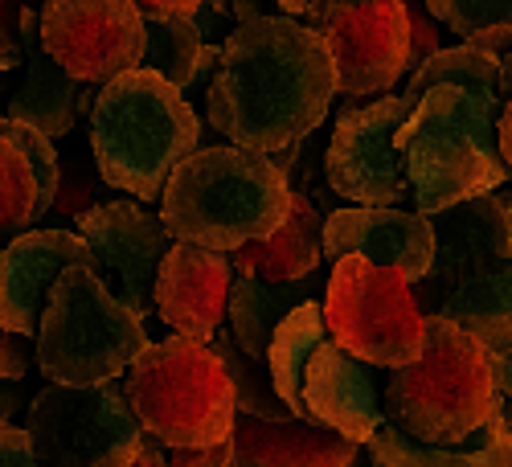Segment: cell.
Masks as SVG:
<instances>
[{"label":"cell","instance_id":"1","mask_svg":"<svg viewBox=\"0 0 512 467\" xmlns=\"http://www.w3.org/2000/svg\"><path fill=\"white\" fill-rule=\"evenodd\" d=\"M336 70L324 37L291 17H254L234 25L209 74L205 119L226 144L275 156L304 144L328 119Z\"/></svg>","mask_w":512,"mask_h":467},{"label":"cell","instance_id":"2","mask_svg":"<svg viewBox=\"0 0 512 467\" xmlns=\"http://www.w3.org/2000/svg\"><path fill=\"white\" fill-rule=\"evenodd\" d=\"M291 205V181L271 156L234 144L189 152L160 189V226L173 242L234 254L275 234Z\"/></svg>","mask_w":512,"mask_h":467},{"label":"cell","instance_id":"3","mask_svg":"<svg viewBox=\"0 0 512 467\" xmlns=\"http://www.w3.org/2000/svg\"><path fill=\"white\" fill-rule=\"evenodd\" d=\"M91 156L103 185L132 193V201H160L173 168L201 148V119L189 99L152 70H127L91 99Z\"/></svg>","mask_w":512,"mask_h":467},{"label":"cell","instance_id":"4","mask_svg":"<svg viewBox=\"0 0 512 467\" xmlns=\"http://www.w3.org/2000/svg\"><path fill=\"white\" fill-rule=\"evenodd\" d=\"M492 119L496 111L488 103L455 87H431L414 99L394 132L414 214L435 218L459 201L508 185V168L500 164L492 140Z\"/></svg>","mask_w":512,"mask_h":467},{"label":"cell","instance_id":"5","mask_svg":"<svg viewBox=\"0 0 512 467\" xmlns=\"http://www.w3.org/2000/svg\"><path fill=\"white\" fill-rule=\"evenodd\" d=\"M488 406V353L455 324L426 316L418 357L390 369V381L381 386V414L414 443L459 447L484 427Z\"/></svg>","mask_w":512,"mask_h":467},{"label":"cell","instance_id":"6","mask_svg":"<svg viewBox=\"0 0 512 467\" xmlns=\"http://www.w3.org/2000/svg\"><path fill=\"white\" fill-rule=\"evenodd\" d=\"M119 386L136 427L164 447H218L234 431L230 377L209 345L189 336L173 332L164 341H148Z\"/></svg>","mask_w":512,"mask_h":467},{"label":"cell","instance_id":"7","mask_svg":"<svg viewBox=\"0 0 512 467\" xmlns=\"http://www.w3.org/2000/svg\"><path fill=\"white\" fill-rule=\"evenodd\" d=\"M33 341L37 373L50 386H103L127 373L148 328L91 267H66L46 291Z\"/></svg>","mask_w":512,"mask_h":467},{"label":"cell","instance_id":"8","mask_svg":"<svg viewBox=\"0 0 512 467\" xmlns=\"http://www.w3.org/2000/svg\"><path fill=\"white\" fill-rule=\"evenodd\" d=\"M324 332L328 341L369 369H402L422 349V312L410 283L398 271L373 267L357 254L332 263L324 283Z\"/></svg>","mask_w":512,"mask_h":467},{"label":"cell","instance_id":"9","mask_svg":"<svg viewBox=\"0 0 512 467\" xmlns=\"http://www.w3.org/2000/svg\"><path fill=\"white\" fill-rule=\"evenodd\" d=\"M21 431L33 443L37 467H136L144 439L119 381L41 386Z\"/></svg>","mask_w":512,"mask_h":467},{"label":"cell","instance_id":"10","mask_svg":"<svg viewBox=\"0 0 512 467\" xmlns=\"http://www.w3.org/2000/svg\"><path fill=\"white\" fill-rule=\"evenodd\" d=\"M300 21L324 37L336 70V95L365 103L369 95L394 91L410 70V21L402 0H312Z\"/></svg>","mask_w":512,"mask_h":467},{"label":"cell","instance_id":"11","mask_svg":"<svg viewBox=\"0 0 512 467\" xmlns=\"http://www.w3.org/2000/svg\"><path fill=\"white\" fill-rule=\"evenodd\" d=\"M37 46L78 87L140 70L144 13L132 0H46L37 13Z\"/></svg>","mask_w":512,"mask_h":467},{"label":"cell","instance_id":"12","mask_svg":"<svg viewBox=\"0 0 512 467\" xmlns=\"http://www.w3.org/2000/svg\"><path fill=\"white\" fill-rule=\"evenodd\" d=\"M410 107V95H381L336 119L332 140L324 148V181L332 193L353 205L402 209L410 189L402 152L394 148V132L410 115Z\"/></svg>","mask_w":512,"mask_h":467},{"label":"cell","instance_id":"13","mask_svg":"<svg viewBox=\"0 0 512 467\" xmlns=\"http://www.w3.org/2000/svg\"><path fill=\"white\" fill-rule=\"evenodd\" d=\"M275 398L287 406L291 418L332 431L340 439H349L353 447H361L377 431V422L386 418L381 414V390L373 381V369L353 361L349 353H340L328 341V332L279 381Z\"/></svg>","mask_w":512,"mask_h":467},{"label":"cell","instance_id":"14","mask_svg":"<svg viewBox=\"0 0 512 467\" xmlns=\"http://www.w3.org/2000/svg\"><path fill=\"white\" fill-rule=\"evenodd\" d=\"M78 238L87 242L95 275L111 287L115 300H123L140 320L152 316V279L173 238L164 234L160 218L140 201H103L82 209L74 218Z\"/></svg>","mask_w":512,"mask_h":467},{"label":"cell","instance_id":"15","mask_svg":"<svg viewBox=\"0 0 512 467\" xmlns=\"http://www.w3.org/2000/svg\"><path fill=\"white\" fill-rule=\"evenodd\" d=\"M435 234V259L426 279L410 287L422 316H435L439 300L480 271L512 263V218H508V193H484L472 201H459L431 218Z\"/></svg>","mask_w":512,"mask_h":467},{"label":"cell","instance_id":"16","mask_svg":"<svg viewBox=\"0 0 512 467\" xmlns=\"http://www.w3.org/2000/svg\"><path fill=\"white\" fill-rule=\"evenodd\" d=\"M345 254L398 271L414 287L418 279H426L435 259L431 218L414 214V209H377V205L328 209L320 226V259L336 263Z\"/></svg>","mask_w":512,"mask_h":467},{"label":"cell","instance_id":"17","mask_svg":"<svg viewBox=\"0 0 512 467\" xmlns=\"http://www.w3.org/2000/svg\"><path fill=\"white\" fill-rule=\"evenodd\" d=\"M230 259L201 246L173 242L152 279V312L189 341H209L226 324V300H230Z\"/></svg>","mask_w":512,"mask_h":467},{"label":"cell","instance_id":"18","mask_svg":"<svg viewBox=\"0 0 512 467\" xmlns=\"http://www.w3.org/2000/svg\"><path fill=\"white\" fill-rule=\"evenodd\" d=\"M66 267H95L74 230H25L0 250V328L33 341L50 283Z\"/></svg>","mask_w":512,"mask_h":467},{"label":"cell","instance_id":"19","mask_svg":"<svg viewBox=\"0 0 512 467\" xmlns=\"http://www.w3.org/2000/svg\"><path fill=\"white\" fill-rule=\"evenodd\" d=\"M17 46L25 58V82L17 87V95L9 99V107H0V119L21 123L29 132L46 136V140H62L74 132L78 123V82L66 78L37 46V9H25L17 17Z\"/></svg>","mask_w":512,"mask_h":467},{"label":"cell","instance_id":"20","mask_svg":"<svg viewBox=\"0 0 512 467\" xmlns=\"http://www.w3.org/2000/svg\"><path fill=\"white\" fill-rule=\"evenodd\" d=\"M353 455L349 439L300 418L263 422L238 414L230 431V467H345Z\"/></svg>","mask_w":512,"mask_h":467},{"label":"cell","instance_id":"21","mask_svg":"<svg viewBox=\"0 0 512 467\" xmlns=\"http://www.w3.org/2000/svg\"><path fill=\"white\" fill-rule=\"evenodd\" d=\"M320 226H324V214L312 205V197L304 189H291L283 226L275 234H267L263 242H250V246L226 254L230 271L238 279H259V283L308 279L320 267Z\"/></svg>","mask_w":512,"mask_h":467},{"label":"cell","instance_id":"22","mask_svg":"<svg viewBox=\"0 0 512 467\" xmlns=\"http://www.w3.org/2000/svg\"><path fill=\"white\" fill-rule=\"evenodd\" d=\"M435 316L467 332L488 357L512 353V263H500L451 287Z\"/></svg>","mask_w":512,"mask_h":467},{"label":"cell","instance_id":"23","mask_svg":"<svg viewBox=\"0 0 512 467\" xmlns=\"http://www.w3.org/2000/svg\"><path fill=\"white\" fill-rule=\"evenodd\" d=\"M316 275L295 279V283H259V279H238L230 283V300H226V332L238 345V353L254 365H263L267 341L279 328V320L300 308L304 300H316Z\"/></svg>","mask_w":512,"mask_h":467},{"label":"cell","instance_id":"24","mask_svg":"<svg viewBox=\"0 0 512 467\" xmlns=\"http://www.w3.org/2000/svg\"><path fill=\"white\" fill-rule=\"evenodd\" d=\"M369 467H512V443H492L476 431L459 447H431L402 435L390 418L377 422V431L361 443Z\"/></svg>","mask_w":512,"mask_h":467},{"label":"cell","instance_id":"25","mask_svg":"<svg viewBox=\"0 0 512 467\" xmlns=\"http://www.w3.org/2000/svg\"><path fill=\"white\" fill-rule=\"evenodd\" d=\"M431 87L467 91V95H476L480 103H488L492 111L508 103L504 91H500V58L488 54V50L467 46V41H459V46H443V50H435L426 62H418L402 95L418 99L422 91H431Z\"/></svg>","mask_w":512,"mask_h":467},{"label":"cell","instance_id":"26","mask_svg":"<svg viewBox=\"0 0 512 467\" xmlns=\"http://www.w3.org/2000/svg\"><path fill=\"white\" fill-rule=\"evenodd\" d=\"M201 33L189 17H144V70L160 74L168 87L189 91L201 66Z\"/></svg>","mask_w":512,"mask_h":467},{"label":"cell","instance_id":"27","mask_svg":"<svg viewBox=\"0 0 512 467\" xmlns=\"http://www.w3.org/2000/svg\"><path fill=\"white\" fill-rule=\"evenodd\" d=\"M209 353L218 357V365L226 369V377H230V390H234V414H246V418H263V422H283V418H291L287 414V406L275 398V390H271V377H267V369L263 365H254V361H246L242 353H238V345L230 341V332L226 328H218L209 336Z\"/></svg>","mask_w":512,"mask_h":467},{"label":"cell","instance_id":"28","mask_svg":"<svg viewBox=\"0 0 512 467\" xmlns=\"http://www.w3.org/2000/svg\"><path fill=\"white\" fill-rule=\"evenodd\" d=\"M0 136H5V140L21 152V160H25V168H29V177H33V193H37L33 214H37V222H41V218L50 214L54 193H58V181H62V160H58V148H54V140L29 132V127H21V123H9V119H0Z\"/></svg>","mask_w":512,"mask_h":467},{"label":"cell","instance_id":"29","mask_svg":"<svg viewBox=\"0 0 512 467\" xmlns=\"http://www.w3.org/2000/svg\"><path fill=\"white\" fill-rule=\"evenodd\" d=\"M33 177L21 160V152L0 136V234L5 238H17L25 230L37 226V214H33Z\"/></svg>","mask_w":512,"mask_h":467},{"label":"cell","instance_id":"30","mask_svg":"<svg viewBox=\"0 0 512 467\" xmlns=\"http://www.w3.org/2000/svg\"><path fill=\"white\" fill-rule=\"evenodd\" d=\"M431 21L447 25L459 41L512 29V0H422Z\"/></svg>","mask_w":512,"mask_h":467},{"label":"cell","instance_id":"31","mask_svg":"<svg viewBox=\"0 0 512 467\" xmlns=\"http://www.w3.org/2000/svg\"><path fill=\"white\" fill-rule=\"evenodd\" d=\"M402 5H406V21H410V66H418L435 50H443V41H439V29H435L431 13H426L418 0H402Z\"/></svg>","mask_w":512,"mask_h":467},{"label":"cell","instance_id":"32","mask_svg":"<svg viewBox=\"0 0 512 467\" xmlns=\"http://www.w3.org/2000/svg\"><path fill=\"white\" fill-rule=\"evenodd\" d=\"M33 365V349L25 336H13L9 328H0V381H21Z\"/></svg>","mask_w":512,"mask_h":467},{"label":"cell","instance_id":"33","mask_svg":"<svg viewBox=\"0 0 512 467\" xmlns=\"http://www.w3.org/2000/svg\"><path fill=\"white\" fill-rule=\"evenodd\" d=\"M46 0H0V58H9V62H21V46H17V17L25 9H37Z\"/></svg>","mask_w":512,"mask_h":467},{"label":"cell","instance_id":"34","mask_svg":"<svg viewBox=\"0 0 512 467\" xmlns=\"http://www.w3.org/2000/svg\"><path fill=\"white\" fill-rule=\"evenodd\" d=\"M164 467H230V439L218 447H189V451L168 447Z\"/></svg>","mask_w":512,"mask_h":467},{"label":"cell","instance_id":"35","mask_svg":"<svg viewBox=\"0 0 512 467\" xmlns=\"http://www.w3.org/2000/svg\"><path fill=\"white\" fill-rule=\"evenodd\" d=\"M0 467H37L33 443L21 427H0Z\"/></svg>","mask_w":512,"mask_h":467},{"label":"cell","instance_id":"36","mask_svg":"<svg viewBox=\"0 0 512 467\" xmlns=\"http://www.w3.org/2000/svg\"><path fill=\"white\" fill-rule=\"evenodd\" d=\"M144 17H189L201 0H132Z\"/></svg>","mask_w":512,"mask_h":467},{"label":"cell","instance_id":"37","mask_svg":"<svg viewBox=\"0 0 512 467\" xmlns=\"http://www.w3.org/2000/svg\"><path fill=\"white\" fill-rule=\"evenodd\" d=\"M213 9H218L230 25H246V21H254V17H263V5L259 0H209Z\"/></svg>","mask_w":512,"mask_h":467},{"label":"cell","instance_id":"38","mask_svg":"<svg viewBox=\"0 0 512 467\" xmlns=\"http://www.w3.org/2000/svg\"><path fill=\"white\" fill-rule=\"evenodd\" d=\"M492 132H496V140H500V148H496L500 164L512 168V103L500 107V119H492Z\"/></svg>","mask_w":512,"mask_h":467},{"label":"cell","instance_id":"39","mask_svg":"<svg viewBox=\"0 0 512 467\" xmlns=\"http://www.w3.org/2000/svg\"><path fill=\"white\" fill-rule=\"evenodd\" d=\"M21 414V381H0V427H13Z\"/></svg>","mask_w":512,"mask_h":467},{"label":"cell","instance_id":"40","mask_svg":"<svg viewBox=\"0 0 512 467\" xmlns=\"http://www.w3.org/2000/svg\"><path fill=\"white\" fill-rule=\"evenodd\" d=\"M271 5H279V17L300 21V17H304V9L312 5V0H271Z\"/></svg>","mask_w":512,"mask_h":467},{"label":"cell","instance_id":"41","mask_svg":"<svg viewBox=\"0 0 512 467\" xmlns=\"http://www.w3.org/2000/svg\"><path fill=\"white\" fill-rule=\"evenodd\" d=\"M345 467H369V459H365V451H361V447H357V455H353V459H349V463H345Z\"/></svg>","mask_w":512,"mask_h":467},{"label":"cell","instance_id":"42","mask_svg":"<svg viewBox=\"0 0 512 467\" xmlns=\"http://www.w3.org/2000/svg\"><path fill=\"white\" fill-rule=\"evenodd\" d=\"M21 62H9V58H0V74H9V70H17Z\"/></svg>","mask_w":512,"mask_h":467},{"label":"cell","instance_id":"43","mask_svg":"<svg viewBox=\"0 0 512 467\" xmlns=\"http://www.w3.org/2000/svg\"><path fill=\"white\" fill-rule=\"evenodd\" d=\"M345 5H373V0H345Z\"/></svg>","mask_w":512,"mask_h":467}]
</instances>
